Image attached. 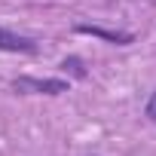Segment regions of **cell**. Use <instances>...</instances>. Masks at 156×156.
<instances>
[{
    "label": "cell",
    "instance_id": "obj_4",
    "mask_svg": "<svg viewBox=\"0 0 156 156\" xmlns=\"http://www.w3.org/2000/svg\"><path fill=\"white\" fill-rule=\"evenodd\" d=\"M58 70H61V76L76 80V83L89 80V67H86V61H83L80 55H64V58L58 61Z\"/></svg>",
    "mask_w": 156,
    "mask_h": 156
},
{
    "label": "cell",
    "instance_id": "obj_2",
    "mask_svg": "<svg viewBox=\"0 0 156 156\" xmlns=\"http://www.w3.org/2000/svg\"><path fill=\"white\" fill-rule=\"evenodd\" d=\"M0 52H9V55H40V40L0 25Z\"/></svg>",
    "mask_w": 156,
    "mask_h": 156
},
{
    "label": "cell",
    "instance_id": "obj_5",
    "mask_svg": "<svg viewBox=\"0 0 156 156\" xmlns=\"http://www.w3.org/2000/svg\"><path fill=\"white\" fill-rule=\"evenodd\" d=\"M144 116H147V122H153L156 126V89L147 95V101H144Z\"/></svg>",
    "mask_w": 156,
    "mask_h": 156
},
{
    "label": "cell",
    "instance_id": "obj_1",
    "mask_svg": "<svg viewBox=\"0 0 156 156\" xmlns=\"http://www.w3.org/2000/svg\"><path fill=\"white\" fill-rule=\"evenodd\" d=\"M9 92L12 95H46V98H58L64 92H70V80L67 76H34V73H19L9 80Z\"/></svg>",
    "mask_w": 156,
    "mask_h": 156
},
{
    "label": "cell",
    "instance_id": "obj_3",
    "mask_svg": "<svg viewBox=\"0 0 156 156\" xmlns=\"http://www.w3.org/2000/svg\"><path fill=\"white\" fill-rule=\"evenodd\" d=\"M76 34H89V37H98L110 46H132L135 43V34L132 31H110V28H101V25H89V22H76L73 25Z\"/></svg>",
    "mask_w": 156,
    "mask_h": 156
}]
</instances>
